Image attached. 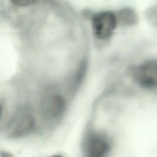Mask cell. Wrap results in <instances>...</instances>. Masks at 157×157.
Here are the masks:
<instances>
[{"label": "cell", "instance_id": "6da1fadb", "mask_svg": "<svg viewBox=\"0 0 157 157\" xmlns=\"http://www.w3.org/2000/svg\"><path fill=\"white\" fill-rule=\"evenodd\" d=\"M34 127L32 110L29 107L19 108L6 123L3 133L10 139L23 137L29 134Z\"/></svg>", "mask_w": 157, "mask_h": 157}, {"label": "cell", "instance_id": "7a4b0ae2", "mask_svg": "<svg viewBox=\"0 0 157 157\" xmlns=\"http://www.w3.org/2000/svg\"><path fill=\"white\" fill-rule=\"evenodd\" d=\"M117 23V17L109 11L97 13L92 18V28L94 36L99 39L109 38L115 30Z\"/></svg>", "mask_w": 157, "mask_h": 157}, {"label": "cell", "instance_id": "3957f363", "mask_svg": "<svg viewBox=\"0 0 157 157\" xmlns=\"http://www.w3.org/2000/svg\"><path fill=\"white\" fill-rule=\"evenodd\" d=\"M110 148V140L104 134L91 132L84 140L83 150L88 156H104L109 152Z\"/></svg>", "mask_w": 157, "mask_h": 157}, {"label": "cell", "instance_id": "277c9868", "mask_svg": "<svg viewBox=\"0 0 157 157\" xmlns=\"http://www.w3.org/2000/svg\"><path fill=\"white\" fill-rule=\"evenodd\" d=\"M134 75L142 88L148 90L157 88V60L144 62L136 68Z\"/></svg>", "mask_w": 157, "mask_h": 157}, {"label": "cell", "instance_id": "5b68a950", "mask_svg": "<svg viewBox=\"0 0 157 157\" xmlns=\"http://www.w3.org/2000/svg\"><path fill=\"white\" fill-rule=\"evenodd\" d=\"M42 109L44 115L47 118L50 119L58 118L64 112V99L58 94L50 96L45 99Z\"/></svg>", "mask_w": 157, "mask_h": 157}, {"label": "cell", "instance_id": "8992f818", "mask_svg": "<svg viewBox=\"0 0 157 157\" xmlns=\"http://www.w3.org/2000/svg\"><path fill=\"white\" fill-rule=\"evenodd\" d=\"M121 21L126 25H132L136 23L137 17L134 11L131 9H124L120 14Z\"/></svg>", "mask_w": 157, "mask_h": 157}, {"label": "cell", "instance_id": "52a82bcc", "mask_svg": "<svg viewBox=\"0 0 157 157\" xmlns=\"http://www.w3.org/2000/svg\"><path fill=\"white\" fill-rule=\"evenodd\" d=\"M148 18L153 24L157 26V5L152 7L149 10Z\"/></svg>", "mask_w": 157, "mask_h": 157}, {"label": "cell", "instance_id": "ba28073f", "mask_svg": "<svg viewBox=\"0 0 157 157\" xmlns=\"http://www.w3.org/2000/svg\"><path fill=\"white\" fill-rule=\"evenodd\" d=\"M14 5L19 7H26L34 3L36 0H10Z\"/></svg>", "mask_w": 157, "mask_h": 157}]
</instances>
